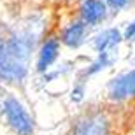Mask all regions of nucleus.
Masks as SVG:
<instances>
[{"label": "nucleus", "instance_id": "obj_1", "mask_svg": "<svg viewBox=\"0 0 135 135\" xmlns=\"http://www.w3.org/2000/svg\"><path fill=\"white\" fill-rule=\"evenodd\" d=\"M51 32L47 12L30 9L0 21V83L23 90L33 74V58L40 40Z\"/></svg>", "mask_w": 135, "mask_h": 135}, {"label": "nucleus", "instance_id": "obj_2", "mask_svg": "<svg viewBox=\"0 0 135 135\" xmlns=\"http://www.w3.org/2000/svg\"><path fill=\"white\" fill-rule=\"evenodd\" d=\"M0 125L11 135H35L37 119L16 88L0 83Z\"/></svg>", "mask_w": 135, "mask_h": 135}, {"label": "nucleus", "instance_id": "obj_3", "mask_svg": "<svg viewBox=\"0 0 135 135\" xmlns=\"http://www.w3.org/2000/svg\"><path fill=\"white\" fill-rule=\"evenodd\" d=\"M65 135H114V119L107 109L88 107L70 119Z\"/></svg>", "mask_w": 135, "mask_h": 135}, {"label": "nucleus", "instance_id": "obj_4", "mask_svg": "<svg viewBox=\"0 0 135 135\" xmlns=\"http://www.w3.org/2000/svg\"><path fill=\"white\" fill-rule=\"evenodd\" d=\"M56 33L63 44V49L75 53V51H81L86 44H90L93 28L88 26L81 18L70 16L69 20L61 21V25L56 28Z\"/></svg>", "mask_w": 135, "mask_h": 135}, {"label": "nucleus", "instance_id": "obj_5", "mask_svg": "<svg viewBox=\"0 0 135 135\" xmlns=\"http://www.w3.org/2000/svg\"><path fill=\"white\" fill-rule=\"evenodd\" d=\"M105 100L110 105H123L135 100V67L118 72L107 81Z\"/></svg>", "mask_w": 135, "mask_h": 135}, {"label": "nucleus", "instance_id": "obj_6", "mask_svg": "<svg viewBox=\"0 0 135 135\" xmlns=\"http://www.w3.org/2000/svg\"><path fill=\"white\" fill-rule=\"evenodd\" d=\"M61 51H63V44H61L60 37L56 33V30L47 32L44 35V39L40 40L37 53L33 58V74L39 75L46 74L47 70H51L53 67L60 61L61 58Z\"/></svg>", "mask_w": 135, "mask_h": 135}, {"label": "nucleus", "instance_id": "obj_7", "mask_svg": "<svg viewBox=\"0 0 135 135\" xmlns=\"http://www.w3.org/2000/svg\"><path fill=\"white\" fill-rule=\"evenodd\" d=\"M75 16L97 30L109 21L112 12L105 0H75Z\"/></svg>", "mask_w": 135, "mask_h": 135}, {"label": "nucleus", "instance_id": "obj_8", "mask_svg": "<svg viewBox=\"0 0 135 135\" xmlns=\"http://www.w3.org/2000/svg\"><path fill=\"white\" fill-rule=\"evenodd\" d=\"M121 44H125V39L119 26H100L93 30L90 40V47L93 53H118Z\"/></svg>", "mask_w": 135, "mask_h": 135}, {"label": "nucleus", "instance_id": "obj_9", "mask_svg": "<svg viewBox=\"0 0 135 135\" xmlns=\"http://www.w3.org/2000/svg\"><path fill=\"white\" fill-rule=\"evenodd\" d=\"M118 61V53H95V55L84 60L83 65H79V69L75 70V74L86 77L88 81H91L93 77L104 74L107 70H110Z\"/></svg>", "mask_w": 135, "mask_h": 135}, {"label": "nucleus", "instance_id": "obj_10", "mask_svg": "<svg viewBox=\"0 0 135 135\" xmlns=\"http://www.w3.org/2000/svg\"><path fill=\"white\" fill-rule=\"evenodd\" d=\"M88 84H90V81L86 79V77H83V75H79V74H74V81H72L70 90H69V102L70 104L81 105L86 100Z\"/></svg>", "mask_w": 135, "mask_h": 135}, {"label": "nucleus", "instance_id": "obj_11", "mask_svg": "<svg viewBox=\"0 0 135 135\" xmlns=\"http://www.w3.org/2000/svg\"><path fill=\"white\" fill-rule=\"evenodd\" d=\"M109 9L112 14H121V12H126L130 11L135 5V0H105Z\"/></svg>", "mask_w": 135, "mask_h": 135}, {"label": "nucleus", "instance_id": "obj_12", "mask_svg": "<svg viewBox=\"0 0 135 135\" xmlns=\"http://www.w3.org/2000/svg\"><path fill=\"white\" fill-rule=\"evenodd\" d=\"M121 30H123V39H125L126 44H130V46L135 44V20L126 21Z\"/></svg>", "mask_w": 135, "mask_h": 135}]
</instances>
